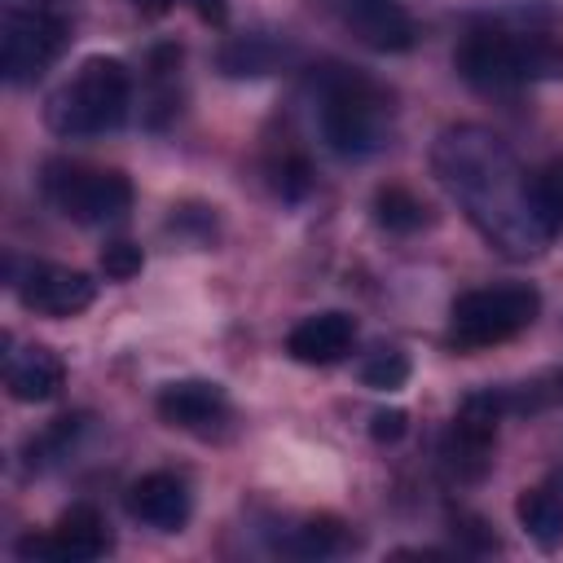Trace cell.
Wrapping results in <instances>:
<instances>
[{"mask_svg":"<svg viewBox=\"0 0 563 563\" xmlns=\"http://www.w3.org/2000/svg\"><path fill=\"white\" fill-rule=\"evenodd\" d=\"M457 75L479 92H510L519 84L563 79V40L554 35H510L471 31L457 44Z\"/></svg>","mask_w":563,"mask_h":563,"instance_id":"2","label":"cell"},{"mask_svg":"<svg viewBox=\"0 0 563 563\" xmlns=\"http://www.w3.org/2000/svg\"><path fill=\"white\" fill-rule=\"evenodd\" d=\"M132 4H136V9L145 13V18H158V13H167V9L176 4V0H132Z\"/></svg>","mask_w":563,"mask_h":563,"instance_id":"28","label":"cell"},{"mask_svg":"<svg viewBox=\"0 0 563 563\" xmlns=\"http://www.w3.org/2000/svg\"><path fill=\"white\" fill-rule=\"evenodd\" d=\"M374 220L387 233H418L427 224V202L405 185H378L374 194Z\"/></svg>","mask_w":563,"mask_h":563,"instance_id":"18","label":"cell"},{"mask_svg":"<svg viewBox=\"0 0 563 563\" xmlns=\"http://www.w3.org/2000/svg\"><path fill=\"white\" fill-rule=\"evenodd\" d=\"M70 44V18L57 0L35 9H9L0 35V66L13 88L35 84Z\"/></svg>","mask_w":563,"mask_h":563,"instance_id":"6","label":"cell"},{"mask_svg":"<svg viewBox=\"0 0 563 563\" xmlns=\"http://www.w3.org/2000/svg\"><path fill=\"white\" fill-rule=\"evenodd\" d=\"M409 356L405 352H396V347H378V352H369L365 361H361V383L369 387V391H400L405 383H409Z\"/></svg>","mask_w":563,"mask_h":563,"instance_id":"20","label":"cell"},{"mask_svg":"<svg viewBox=\"0 0 563 563\" xmlns=\"http://www.w3.org/2000/svg\"><path fill=\"white\" fill-rule=\"evenodd\" d=\"M22 308L40 312V317H75L84 308H92L97 299V282L84 268H66V264H26V273L13 282Z\"/></svg>","mask_w":563,"mask_h":563,"instance_id":"10","label":"cell"},{"mask_svg":"<svg viewBox=\"0 0 563 563\" xmlns=\"http://www.w3.org/2000/svg\"><path fill=\"white\" fill-rule=\"evenodd\" d=\"M22 559H53V563H92L110 550V528L101 519L97 506L79 501L70 510H62V519L48 532H26L13 545Z\"/></svg>","mask_w":563,"mask_h":563,"instance_id":"9","label":"cell"},{"mask_svg":"<svg viewBox=\"0 0 563 563\" xmlns=\"http://www.w3.org/2000/svg\"><path fill=\"white\" fill-rule=\"evenodd\" d=\"M154 409L176 431L211 435L229 418V391L220 383H211V378H176V383H163L158 387Z\"/></svg>","mask_w":563,"mask_h":563,"instance_id":"11","label":"cell"},{"mask_svg":"<svg viewBox=\"0 0 563 563\" xmlns=\"http://www.w3.org/2000/svg\"><path fill=\"white\" fill-rule=\"evenodd\" d=\"M501 400L493 387L471 391L453 422L440 435V466L453 484H479L493 471V449H497V422H501Z\"/></svg>","mask_w":563,"mask_h":563,"instance_id":"8","label":"cell"},{"mask_svg":"<svg viewBox=\"0 0 563 563\" xmlns=\"http://www.w3.org/2000/svg\"><path fill=\"white\" fill-rule=\"evenodd\" d=\"M62 383H66V365H62V356H57L53 347H44V343L18 347V352L9 356V365H4V387H9V396L22 400V405H44V400H53V396L62 391Z\"/></svg>","mask_w":563,"mask_h":563,"instance_id":"15","label":"cell"},{"mask_svg":"<svg viewBox=\"0 0 563 563\" xmlns=\"http://www.w3.org/2000/svg\"><path fill=\"white\" fill-rule=\"evenodd\" d=\"M194 4V13L202 18V22H211V26H220L224 18H229V0H189Z\"/></svg>","mask_w":563,"mask_h":563,"instance_id":"27","label":"cell"},{"mask_svg":"<svg viewBox=\"0 0 563 563\" xmlns=\"http://www.w3.org/2000/svg\"><path fill=\"white\" fill-rule=\"evenodd\" d=\"M347 545H352V532L334 515H312L299 528H290V537L282 541V550L299 559H330V554H343Z\"/></svg>","mask_w":563,"mask_h":563,"instance_id":"17","label":"cell"},{"mask_svg":"<svg viewBox=\"0 0 563 563\" xmlns=\"http://www.w3.org/2000/svg\"><path fill=\"white\" fill-rule=\"evenodd\" d=\"M405 431H409V413H405V409H378V413L369 418V435H374L378 444H396Z\"/></svg>","mask_w":563,"mask_h":563,"instance_id":"26","label":"cell"},{"mask_svg":"<svg viewBox=\"0 0 563 563\" xmlns=\"http://www.w3.org/2000/svg\"><path fill=\"white\" fill-rule=\"evenodd\" d=\"M396 106L391 97L352 70H330L321 79V136L339 158H369L391 141Z\"/></svg>","mask_w":563,"mask_h":563,"instance_id":"4","label":"cell"},{"mask_svg":"<svg viewBox=\"0 0 563 563\" xmlns=\"http://www.w3.org/2000/svg\"><path fill=\"white\" fill-rule=\"evenodd\" d=\"M449 523H453V537H457L462 545H471V550H479V554L497 550V537H493V528H488V523H484L479 515L453 510V515H449Z\"/></svg>","mask_w":563,"mask_h":563,"instance_id":"25","label":"cell"},{"mask_svg":"<svg viewBox=\"0 0 563 563\" xmlns=\"http://www.w3.org/2000/svg\"><path fill=\"white\" fill-rule=\"evenodd\" d=\"M277 44L268 40V35H238V40H229L224 48H220V70L224 75H233V79H255V75H268L273 66H277Z\"/></svg>","mask_w":563,"mask_h":563,"instance_id":"19","label":"cell"},{"mask_svg":"<svg viewBox=\"0 0 563 563\" xmlns=\"http://www.w3.org/2000/svg\"><path fill=\"white\" fill-rule=\"evenodd\" d=\"M44 194L75 224H110L132 207V180L119 167L53 163L44 176Z\"/></svg>","mask_w":563,"mask_h":563,"instance_id":"7","label":"cell"},{"mask_svg":"<svg viewBox=\"0 0 563 563\" xmlns=\"http://www.w3.org/2000/svg\"><path fill=\"white\" fill-rule=\"evenodd\" d=\"M352 343H356V321L352 312H339V308L312 312L286 334V352L299 365H334L352 352Z\"/></svg>","mask_w":563,"mask_h":563,"instance_id":"14","label":"cell"},{"mask_svg":"<svg viewBox=\"0 0 563 563\" xmlns=\"http://www.w3.org/2000/svg\"><path fill=\"white\" fill-rule=\"evenodd\" d=\"M515 519L541 550L563 545V484H532L515 497Z\"/></svg>","mask_w":563,"mask_h":563,"instance_id":"16","label":"cell"},{"mask_svg":"<svg viewBox=\"0 0 563 563\" xmlns=\"http://www.w3.org/2000/svg\"><path fill=\"white\" fill-rule=\"evenodd\" d=\"M132 106V70L119 57H88L48 97L44 119L57 136H106L123 128Z\"/></svg>","mask_w":563,"mask_h":563,"instance_id":"3","label":"cell"},{"mask_svg":"<svg viewBox=\"0 0 563 563\" xmlns=\"http://www.w3.org/2000/svg\"><path fill=\"white\" fill-rule=\"evenodd\" d=\"M532 189H537V207H541V220L550 233L563 229V158H554L550 167H541L532 176Z\"/></svg>","mask_w":563,"mask_h":563,"instance_id":"21","label":"cell"},{"mask_svg":"<svg viewBox=\"0 0 563 563\" xmlns=\"http://www.w3.org/2000/svg\"><path fill=\"white\" fill-rule=\"evenodd\" d=\"M79 427H84V413H75V418H57L40 440H31V444H26V466H44V462L62 457Z\"/></svg>","mask_w":563,"mask_h":563,"instance_id":"22","label":"cell"},{"mask_svg":"<svg viewBox=\"0 0 563 563\" xmlns=\"http://www.w3.org/2000/svg\"><path fill=\"white\" fill-rule=\"evenodd\" d=\"M537 312H541V295L528 282L466 290L449 308V343L462 347V352L506 343L519 330H528L537 321Z\"/></svg>","mask_w":563,"mask_h":563,"instance_id":"5","label":"cell"},{"mask_svg":"<svg viewBox=\"0 0 563 563\" xmlns=\"http://www.w3.org/2000/svg\"><path fill=\"white\" fill-rule=\"evenodd\" d=\"M431 172L475 224V233L506 260H532L550 246L554 233L541 220L532 176L497 132L479 123L444 128L431 145Z\"/></svg>","mask_w":563,"mask_h":563,"instance_id":"1","label":"cell"},{"mask_svg":"<svg viewBox=\"0 0 563 563\" xmlns=\"http://www.w3.org/2000/svg\"><path fill=\"white\" fill-rule=\"evenodd\" d=\"M343 26L374 53H409L418 26L400 0H339Z\"/></svg>","mask_w":563,"mask_h":563,"instance_id":"13","label":"cell"},{"mask_svg":"<svg viewBox=\"0 0 563 563\" xmlns=\"http://www.w3.org/2000/svg\"><path fill=\"white\" fill-rule=\"evenodd\" d=\"M123 506L136 523L154 532H180L194 515V493L176 471H150L123 493Z\"/></svg>","mask_w":563,"mask_h":563,"instance_id":"12","label":"cell"},{"mask_svg":"<svg viewBox=\"0 0 563 563\" xmlns=\"http://www.w3.org/2000/svg\"><path fill=\"white\" fill-rule=\"evenodd\" d=\"M273 189H277V194L286 198V202L303 198V194L312 189V172H308V163H303L299 154H290V158L273 163Z\"/></svg>","mask_w":563,"mask_h":563,"instance_id":"24","label":"cell"},{"mask_svg":"<svg viewBox=\"0 0 563 563\" xmlns=\"http://www.w3.org/2000/svg\"><path fill=\"white\" fill-rule=\"evenodd\" d=\"M145 268V255H141V246L136 242H106L101 246V273L110 277V282H132L136 273Z\"/></svg>","mask_w":563,"mask_h":563,"instance_id":"23","label":"cell"}]
</instances>
